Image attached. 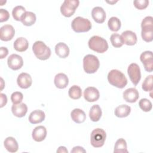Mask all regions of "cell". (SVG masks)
Masks as SVG:
<instances>
[{"label":"cell","mask_w":153,"mask_h":153,"mask_svg":"<svg viewBox=\"0 0 153 153\" xmlns=\"http://www.w3.org/2000/svg\"><path fill=\"white\" fill-rule=\"evenodd\" d=\"M108 80L112 85L119 88H124L127 84L124 74L117 69H112L108 73Z\"/></svg>","instance_id":"1"},{"label":"cell","mask_w":153,"mask_h":153,"mask_svg":"<svg viewBox=\"0 0 153 153\" xmlns=\"http://www.w3.org/2000/svg\"><path fill=\"white\" fill-rule=\"evenodd\" d=\"M32 50L35 56L41 60L49 59L51 53L50 48L41 41H37L33 43Z\"/></svg>","instance_id":"2"},{"label":"cell","mask_w":153,"mask_h":153,"mask_svg":"<svg viewBox=\"0 0 153 153\" xmlns=\"http://www.w3.org/2000/svg\"><path fill=\"white\" fill-rule=\"evenodd\" d=\"M88 45L91 50L98 53H103L108 49V44L106 40L97 35L93 36L90 38Z\"/></svg>","instance_id":"3"},{"label":"cell","mask_w":153,"mask_h":153,"mask_svg":"<svg viewBox=\"0 0 153 153\" xmlns=\"http://www.w3.org/2000/svg\"><path fill=\"white\" fill-rule=\"evenodd\" d=\"M100 62L98 58L93 54H87L83 59V68L87 74H93L99 69Z\"/></svg>","instance_id":"4"},{"label":"cell","mask_w":153,"mask_h":153,"mask_svg":"<svg viewBox=\"0 0 153 153\" xmlns=\"http://www.w3.org/2000/svg\"><path fill=\"white\" fill-rule=\"evenodd\" d=\"M71 27L75 32L81 33L89 31L91 29L92 25L89 20L79 16L72 20Z\"/></svg>","instance_id":"5"},{"label":"cell","mask_w":153,"mask_h":153,"mask_svg":"<svg viewBox=\"0 0 153 153\" xmlns=\"http://www.w3.org/2000/svg\"><path fill=\"white\" fill-rule=\"evenodd\" d=\"M106 134L104 130L97 128L93 130L90 136V142L91 145L94 148L102 147L105 142Z\"/></svg>","instance_id":"6"},{"label":"cell","mask_w":153,"mask_h":153,"mask_svg":"<svg viewBox=\"0 0 153 153\" xmlns=\"http://www.w3.org/2000/svg\"><path fill=\"white\" fill-rule=\"evenodd\" d=\"M78 0H65L60 7V12L66 17L72 16L79 5Z\"/></svg>","instance_id":"7"},{"label":"cell","mask_w":153,"mask_h":153,"mask_svg":"<svg viewBox=\"0 0 153 153\" xmlns=\"http://www.w3.org/2000/svg\"><path fill=\"white\" fill-rule=\"evenodd\" d=\"M127 73L131 82L137 85L141 78L140 69L139 65L136 63H131L127 69Z\"/></svg>","instance_id":"8"},{"label":"cell","mask_w":153,"mask_h":153,"mask_svg":"<svg viewBox=\"0 0 153 153\" xmlns=\"http://www.w3.org/2000/svg\"><path fill=\"white\" fill-rule=\"evenodd\" d=\"M140 60L144 66L145 70L151 72L153 71V54L151 51H145L140 56Z\"/></svg>","instance_id":"9"},{"label":"cell","mask_w":153,"mask_h":153,"mask_svg":"<svg viewBox=\"0 0 153 153\" xmlns=\"http://www.w3.org/2000/svg\"><path fill=\"white\" fill-rule=\"evenodd\" d=\"M15 35V30L13 26L5 25L0 29V39L4 41H8L13 39Z\"/></svg>","instance_id":"10"},{"label":"cell","mask_w":153,"mask_h":153,"mask_svg":"<svg viewBox=\"0 0 153 153\" xmlns=\"http://www.w3.org/2000/svg\"><path fill=\"white\" fill-rule=\"evenodd\" d=\"M7 64L10 69L16 71L22 67L23 60L20 56L16 54H12L7 59Z\"/></svg>","instance_id":"11"},{"label":"cell","mask_w":153,"mask_h":153,"mask_svg":"<svg viewBox=\"0 0 153 153\" xmlns=\"http://www.w3.org/2000/svg\"><path fill=\"white\" fill-rule=\"evenodd\" d=\"M100 97L99 90L94 87H88L84 91V97L86 101L94 102L97 101Z\"/></svg>","instance_id":"12"},{"label":"cell","mask_w":153,"mask_h":153,"mask_svg":"<svg viewBox=\"0 0 153 153\" xmlns=\"http://www.w3.org/2000/svg\"><path fill=\"white\" fill-rule=\"evenodd\" d=\"M17 83L20 88L24 89L27 88L32 85V77L29 74L22 72L18 76L17 79Z\"/></svg>","instance_id":"13"},{"label":"cell","mask_w":153,"mask_h":153,"mask_svg":"<svg viewBox=\"0 0 153 153\" xmlns=\"http://www.w3.org/2000/svg\"><path fill=\"white\" fill-rule=\"evenodd\" d=\"M139 91L135 88H127L123 92V98L127 102H136L139 99Z\"/></svg>","instance_id":"14"},{"label":"cell","mask_w":153,"mask_h":153,"mask_svg":"<svg viewBox=\"0 0 153 153\" xmlns=\"http://www.w3.org/2000/svg\"><path fill=\"white\" fill-rule=\"evenodd\" d=\"M32 138L36 142H42L47 136V129L43 126H39L34 128L32 133Z\"/></svg>","instance_id":"15"},{"label":"cell","mask_w":153,"mask_h":153,"mask_svg":"<svg viewBox=\"0 0 153 153\" xmlns=\"http://www.w3.org/2000/svg\"><path fill=\"white\" fill-rule=\"evenodd\" d=\"M91 16L93 20L97 23H102L106 19V13L100 7H94L91 11Z\"/></svg>","instance_id":"16"},{"label":"cell","mask_w":153,"mask_h":153,"mask_svg":"<svg viewBox=\"0 0 153 153\" xmlns=\"http://www.w3.org/2000/svg\"><path fill=\"white\" fill-rule=\"evenodd\" d=\"M124 44L127 45H134L137 42L136 33L131 30H126L121 35Z\"/></svg>","instance_id":"17"},{"label":"cell","mask_w":153,"mask_h":153,"mask_svg":"<svg viewBox=\"0 0 153 153\" xmlns=\"http://www.w3.org/2000/svg\"><path fill=\"white\" fill-rule=\"evenodd\" d=\"M11 111L14 116L21 118L25 116L27 112V106L24 103L13 104L11 107Z\"/></svg>","instance_id":"18"},{"label":"cell","mask_w":153,"mask_h":153,"mask_svg":"<svg viewBox=\"0 0 153 153\" xmlns=\"http://www.w3.org/2000/svg\"><path fill=\"white\" fill-rule=\"evenodd\" d=\"M54 82L56 87L60 89H63L66 88L68 85L69 79L66 74L63 73H59L56 75Z\"/></svg>","instance_id":"19"},{"label":"cell","mask_w":153,"mask_h":153,"mask_svg":"<svg viewBox=\"0 0 153 153\" xmlns=\"http://www.w3.org/2000/svg\"><path fill=\"white\" fill-rule=\"evenodd\" d=\"M45 117V113L41 110H35L32 111L29 116V121L33 124L42 122Z\"/></svg>","instance_id":"20"},{"label":"cell","mask_w":153,"mask_h":153,"mask_svg":"<svg viewBox=\"0 0 153 153\" xmlns=\"http://www.w3.org/2000/svg\"><path fill=\"white\" fill-rule=\"evenodd\" d=\"M56 54L60 58H66L69 54V48L64 42H59L55 46Z\"/></svg>","instance_id":"21"},{"label":"cell","mask_w":153,"mask_h":153,"mask_svg":"<svg viewBox=\"0 0 153 153\" xmlns=\"http://www.w3.org/2000/svg\"><path fill=\"white\" fill-rule=\"evenodd\" d=\"M71 117L72 120L78 124L84 123L86 119L85 112L79 108L73 109L71 113Z\"/></svg>","instance_id":"22"},{"label":"cell","mask_w":153,"mask_h":153,"mask_svg":"<svg viewBox=\"0 0 153 153\" xmlns=\"http://www.w3.org/2000/svg\"><path fill=\"white\" fill-rule=\"evenodd\" d=\"M4 145L5 148L10 152H16L19 148L17 142L13 137H7L4 142Z\"/></svg>","instance_id":"23"},{"label":"cell","mask_w":153,"mask_h":153,"mask_svg":"<svg viewBox=\"0 0 153 153\" xmlns=\"http://www.w3.org/2000/svg\"><path fill=\"white\" fill-rule=\"evenodd\" d=\"M141 36L143 41L147 42H151L153 39V25L141 27Z\"/></svg>","instance_id":"24"},{"label":"cell","mask_w":153,"mask_h":153,"mask_svg":"<svg viewBox=\"0 0 153 153\" xmlns=\"http://www.w3.org/2000/svg\"><path fill=\"white\" fill-rule=\"evenodd\" d=\"M13 46L16 51L19 52H23L28 48L29 42L26 38L23 37H20L14 41Z\"/></svg>","instance_id":"25"},{"label":"cell","mask_w":153,"mask_h":153,"mask_svg":"<svg viewBox=\"0 0 153 153\" xmlns=\"http://www.w3.org/2000/svg\"><path fill=\"white\" fill-rule=\"evenodd\" d=\"M102 112L100 107L98 105H93L89 112V117L92 121H98L102 117Z\"/></svg>","instance_id":"26"},{"label":"cell","mask_w":153,"mask_h":153,"mask_svg":"<svg viewBox=\"0 0 153 153\" xmlns=\"http://www.w3.org/2000/svg\"><path fill=\"white\" fill-rule=\"evenodd\" d=\"M131 112L130 106L127 105H121L117 106L114 111L115 115L119 118H124L127 117Z\"/></svg>","instance_id":"27"},{"label":"cell","mask_w":153,"mask_h":153,"mask_svg":"<svg viewBox=\"0 0 153 153\" xmlns=\"http://www.w3.org/2000/svg\"><path fill=\"white\" fill-rule=\"evenodd\" d=\"M36 15L31 11H26L22 18V23L27 26H30L33 25L36 22Z\"/></svg>","instance_id":"28"},{"label":"cell","mask_w":153,"mask_h":153,"mask_svg":"<svg viewBox=\"0 0 153 153\" xmlns=\"http://www.w3.org/2000/svg\"><path fill=\"white\" fill-rule=\"evenodd\" d=\"M114 153H127L128 150L127 148L126 141L123 138L118 139L115 144Z\"/></svg>","instance_id":"29"},{"label":"cell","mask_w":153,"mask_h":153,"mask_svg":"<svg viewBox=\"0 0 153 153\" xmlns=\"http://www.w3.org/2000/svg\"><path fill=\"white\" fill-rule=\"evenodd\" d=\"M109 29L113 32H117L120 30L121 23L120 20L116 17H111L108 22Z\"/></svg>","instance_id":"30"},{"label":"cell","mask_w":153,"mask_h":153,"mask_svg":"<svg viewBox=\"0 0 153 153\" xmlns=\"http://www.w3.org/2000/svg\"><path fill=\"white\" fill-rule=\"evenodd\" d=\"M26 9L22 5H17L15 7L12 11V15L14 20L17 21H21L22 17L26 13Z\"/></svg>","instance_id":"31"},{"label":"cell","mask_w":153,"mask_h":153,"mask_svg":"<svg viewBox=\"0 0 153 153\" xmlns=\"http://www.w3.org/2000/svg\"><path fill=\"white\" fill-rule=\"evenodd\" d=\"M68 94L70 98L72 99H78L82 96L81 88L78 85H72L68 90Z\"/></svg>","instance_id":"32"},{"label":"cell","mask_w":153,"mask_h":153,"mask_svg":"<svg viewBox=\"0 0 153 153\" xmlns=\"http://www.w3.org/2000/svg\"><path fill=\"white\" fill-rule=\"evenodd\" d=\"M110 40L113 47L115 48H120L124 44L121 35L118 33H112L110 37Z\"/></svg>","instance_id":"33"},{"label":"cell","mask_w":153,"mask_h":153,"mask_svg":"<svg viewBox=\"0 0 153 153\" xmlns=\"http://www.w3.org/2000/svg\"><path fill=\"white\" fill-rule=\"evenodd\" d=\"M152 76L153 75H152L146 76L143 82L142 88L145 91H151L152 90Z\"/></svg>","instance_id":"34"},{"label":"cell","mask_w":153,"mask_h":153,"mask_svg":"<svg viewBox=\"0 0 153 153\" xmlns=\"http://www.w3.org/2000/svg\"><path fill=\"white\" fill-rule=\"evenodd\" d=\"M139 106L140 108L144 112H149L152 109V103L150 100L146 98H143L140 100L139 102Z\"/></svg>","instance_id":"35"},{"label":"cell","mask_w":153,"mask_h":153,"mask_svg":"<svg viewBox=\"0 0 153 153\" xmlns=\"http://www.w3.org/2000/svg\"><path fill=\"white\" fill-rule=\"evenodd\" d=\"M23 99V94L20 91H15L11 96V100L13 104L20 103Z\"/></svg>","instance_id":"36"},{"label":"cell","mask_w":153,"mask_h":153,"mask_svg":"<svg viewBox=\"0 0 153 153\" xmlns=\"http://www.w3.org/2000/svg\"><path fill=\"white\" fill-rule=\"evenodd\" d=\"M149 4L148 0H135L133 1V4L134 7L138 10L145 9Z\"/></svg>","instance_id":"37"},{"label":"cell","mask_w":153,"mask_h":153,"mask_svg":"<svg viewBox=\"0 0 153 153\" xmlns=\"http://www.w3.org/2000/svg\"><path fill=\"white\" fill-rule=\"evenodd\" d=\"M10 17V14L8 11L5 9H0V22H4L8 20Z\"/></svg>","instance_id":"38"},{"label":"cell","mask_w":153,"mask_h":153,"mask_svg":"<svg viewBox=\"0 0 153 153\" xmlns=\"http://www.w3.org/2000/svg\"><path fill=\"white\" fill-rule=\"evenodd\" d=\"M151 25H153V18L151 16H147L145 17L142 21L141 27Z\"/></svg>","instance_id":"39"},{"label":"cell","mask_w":153,"mask_h":153,"mask_svg":"<svg viewBox=\"0 0 153 153\" xmlns=\"http://www.w3.org/2000/svg\"><path fill=\"white\" fill-rule=\"evenodd\" d=\"M8 54V50L6 47H1L0 48V59H4Z\"/></svg>","instance_id":"40"},{"label":"cell","mask_w":153,"mask_h":153,"mask_svg":"<svg viewBox=\"0 0 153 153\" xmlns=\"http://www.w3.org/2000/svg\"><path fill=\"white\" fill-rule=\"evenodd\" d=\"M71 153H78V152H86V151L84 149V148L79 146H75L73 148V149L71 150Z\"/></svg>","instance_id":"41"},{"label":"cell","mask_w":153,"mask_h":153,"mask_svg":"<svg viewBox=\"0 0 153 153\" xmlns=\"http://www.w3.org/2000/svg\"><path fill=\"white\" fill-rule=\"evenodd\" d=\"M0 97H1V108H2L7 104V98L6 95L2 93L0 94Z\"/></svg>","instance_id":"42"},{"label":"cell","mask_w":153,"mask_h":153,"mask_svg":"<svg viewBox=\"0 0 153 153\" xmlns=\"http://www.w3.org/2000/svg\"><path fill=\"white\" fill-rule=\"evenodd\" d=\"M57 152H60V153H68V151L67 150V149L66 148V147L65 146H59V148L57 149Z\"/></svg>","instance_id":"43"},{"label":"cell","mask_w":153,"mask_h":153,"mask_svg":"<svg viewBox=\"0 0 153 153\" xmlns=\"http://www.w3.org/2000/svg\"><path fill=\"white\" fill-rule=\"evenodd\" d=\"M108 3H109V4H114V3H115V2H117V1H106Z\"/></svg>","instance_id":"44"}]
</instances>
